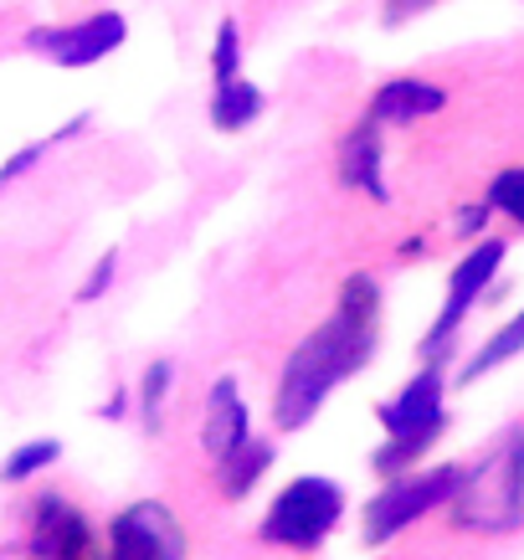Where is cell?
<instances>
[{
    "label": "cell",
    "mask_w": 524,
    "mask_h": 560,
    "mask_svg": "<svg viewBox=\"0 0 524 560\" xmlns=\"http://www.w3.org/2000/svg\"><path fill=\"white\" fill-rule=\"evenodd\" d=\"M375 329H381V283L371 272H350L339 289L335 314L308 329L293 345V355L278 371L272 386V427L278 432H299L319 417V407L335 396L339 381L365 371L375 355Z\"/></svg>",
    "instance_id": "obj_1"
},
{
    "label": "cell",
    "mask_w": 524,
    "mask_h": 560,
    "mask_svg": "<svg viewBox=\"0 0 524 560\" xmlns=\"http://www.w3.org/2000/svg\"><path fill=\"white\" fill-rule=\"evenodd\" d=\"M463 483V463H442V468H406L396 478H381V489L360 504V545L381 550L401 529H411L427 514L447 510V499Z\"/></svg>",
    "instance_id": "obj_3"
},
{
    "label": "cell",
    "mask_w": 524,
    "mask_h": 560,
    "mask_svg": "<svg viewBox=\"0 0 524 560\" xmlns=\"http://www.w3.org/2000/svg\"><path fill=\"white\" fill-rule=\"evenodd\" d=\"M78 129H88V119H72V124H62V129H57V135H47V139H42V144H26V150H21V154H11V160L0 165V186H11V180H21V175L32 171V165H36V160H42V154L51 150V144H62V139H72V135H78Z\"/></svg>",
    "instance_id": "obj_20"
},
{
    "label": "cell",
    "mask_w": 524,
    "mask_h": 560,
    "mask_svg": "<svg viewBox=\"0 0 524 560\" xmlns=\"http://www.w3.org/2000/svg\"><path fill=\"white\" fill-rule=\"evenodd\" d=\"M484 201H489L499 217L514 221V226H524V165L493 175V180H489V196H484Z\"/></svg>",
    "instance_id": "obj_18"
},
{
    "label": "cell",
    "mask_w": 524,
    "mask_h": 560,
    "mask_svg": "<svg viewBox=\"0 0 524 560\" xmlns=\"http://www.w3.org/2000/svg\"><path fill=\"white\" fill-rule=\"evenodd\" d=\"M345 520V489L324 474H304L288 478L278 499L268 504L263 525H257V540L272 545V550H293V556H314L329 535Z\"/></svg>",
    "instance_id": "obj_4"
},
{
    "label": "cell",
    "mask_w": 524,
    "mask_h": 560,
    "mask_svg": "<svg viewBox=\"0 0 524 560\" xmlns=\"http://www.w3.org/2000/svg\"><path fill=\"white\" fill-rule=\"evenodd\" d=\"M422 5H432V0H386V21H406L411 11H422Z\"/></svg>",
    "instance_id": "obj_24"
},
{
    "label": "cell",
    "mask_w": 524,
    "mask_h": 560,
    "mask_svg": "<svg viewBox=\"0 0 524 560\" xmlns=\"http://www.w3.org/2000/svg\"><path fill=\"white\" fill-rule=\"evenodd\" d=\"M514 355H524V308L504 324V329H493L489 340H484V345L474 350V355L463 360V371H457V381H463V386H474L478 375L499 371V365H509Z\"/></svg>",
    "instance_id": "obj_15"
},
{
    "label": "cell",
    "mask_w": 524,
    "mask_h": 560,
    "mask_svg": "<svg viewBox=\"0 0 524 560\" xmlns=\"http://www.w3.org/2000/svg\"><path fill=\"white\" fill-rule=\"evenodd\" d=\"M447 108V88L427 83V78H391V83L375 88L371 98V114L365 119L375 124H417V119H432Z\"/></svg>",
    "instance_id": "obj_12"
},
{
    "label": "cell",
    "mask_w": 524,
    "mask_h": 560,
    "mask_svg": "<svg viewBox=\"0 0 524 560\" xmlns=\"http://www.w3.org/2000/svg\"><path fill=\"white\" fill-rule=\"evenodd\" d=\"M170 386H175V365H170V360H150L144 375H139V427H144V432H160V427H165Z\"/></svg>",
    "instance_id": "obj_16"
},
{
    "label": "cell",
    "mask_w": 524,
    "mask_h": 560,
    "mask_svg": "<svg viewBox=\"0 0 524 560\" xmlns=\"http://www.w3.org/2000/svg\"><path fill=\"white\" fill-rule=\"evenodd\" d=\"M114 278H119V253H103L93 262V272L83 278V289H78V304H98L103 293L114 289Z\"/></svg>",
    "instance_id": "obj_21"
},
{
    "label": "cell",
    "mask_w": 524,
    "mask_h": 560,
    "mask_svg": "<svg viewBox=\"0 0 524 560\" xmlns=\"http://www.w3.org/2000/svg\"><path fill=\"white\" fill-rule=\"evenodd\" d=\"M509 257V247L499 237H478L468 253H463V262H453V272H447V299H442L438 319H432V329L422 335V365H442V355H447V345H453V335L463 329V319L474 314V304H484V293H489V283L499 278V262Z\"/></svg>",
    "instance_id": "obj_5"
},
{
    "label": "cell",
    "mask_w": 524,
    "mask_h": 560,
    "mask_svg": "<svg viewBox=\"0 0 524 560\" xmlns=\"http://www.w3.org/2000/svg\"><path fill=\"white\" fill-rule=\"evenodd\" d=\"M237 72H242V32H237V21L226 16L217 26V42H211V78L232 83Z\"/></svg>",
    "instance_id": "obj_19"
},
{
    "label": "cell",
    "mask_w": 524,
    "mask_h": 560,
    "mask_svg": "<svg viewBox=\"0 0 524 560\" xmlns=\"http://www.w3.org/2000/svg\"><path fill=\"white\" fill-rule=\"evenodd\" d=\"M339 180L360 196L386 206L391 201V186H386V139H381V124L375 119H360L350 135L339 139Z\"/></svg>",
    "instance_id": "obj_10"
},
{
    "label": "cell",
    "mask_w": 524,
    "mask_h": 560,
    "mask_svg": "<svg viewBox=\"0 0 524 560\" xmlns=\"http://www.w3.org/2000/svg\"><path fill=\"white\" fill-rule=\"evenodd\" d=\"M381 432H447V375L442 365H422L391 401L375 407Z\"/></svg>",
    "instance_id": "obj_9"
},
{
    "label": "cell",
    "mask_w": 524,
    "mask_h": 560,
    "mask_svg": "<svg viewBox=\"0 0 524 560\" xmlns=\"http://www.w3.org/2000/svg\"><path fill=\"white\" fill-rule=\"evenodd\" d=\"M124 411H129V390H114V396H108V401L98 407V417H108V422H119Z\"/></svg>",
    "instance_id": "obj_23"
},
{
    "label": "cell",
    "mask_w": 524,
    "mask_h": 560,
    "mask_svg": "<svg viewBox=\"0 0 524 560\" xmlns=\"http://www.w3.org/2000/svg\"><path fill=\"white\" fill-rule=\"evenodd\" d=\"M186 550H190L186 525L170 514V504L139 499V504L114 514L108 545H103L98 560H186Z\"/></svg>",
    "instance_id": "obj_6"
},
{
    "label": "cell",
    "mask_w": 524,
    "mask_h": 560,
    "mask_svg": "<svg viewBox=\"0 0 524 560\" xmlns=\"http://www.w3.org/2000/svg\"><path fill=\"white\" fill-rule=\"evenodd\" d=\"M272 458H278V447H272L268 438H247L242 447H232L226 458H217L211 463V478H217V493L226 499V504H242L247 493L268 478V468H272Z\"/></svg>",
    "instance_id": "obj_13"
},
{
    "label": "cell",
    "mask_w": 524,
    "mask_h": 560,
    "mask_svg": "<svg viewBox=\"0 0 524 560\" xmlns=\"http://www.w3.org/2000/svg\"><path fill=\"white\" fill-rule=\"evenodd\" d=\"M489 211L493 206L484 201V206H463V211H457V237H484V221H489Z\"/></svg>",
    "instance_id": "obj_22"
},
{
    "label": "cell",
    "mask_w": 524,
    "mask_h": 560,
    "mask_svg": "<svg viewBox=\"0 0 524 560\" xmlns=\"http://www.w3.org/2000/svg\"><path fill=\"white\" fill-rule=\"evenodd\" d=\"M124 36H129V26L119 11H93L72 26H36V32H26V47L51 57L57 68H93L108 51L124 47Z\"/></svg>",
    "instance_id": "obj_7"
},
{
    "label": "cell",
    "mask_w": 524,
    "mask_h": 560,
    "mask_svg": "<svg viewBox=\"0 0 524 560\" xmlns=\"http://www.w3.org/2000/svg\"><path fill=\"white\" fill-rule=\"evenodd\" d=\"M263 88L247 83V78H232V83H217L211 93V124H217L221 135H242V129H253L263 119Z\"/></svg>",
    "instance_id": "obj_14"
},
{
    "label": "cell",
    "mask_w": 524,
    "mask_h": 560,
    "mask_svg": "<svg viewBox=\"0 0 524 560\" xmlns=\"http://www.w3.org/2000/svg\"><path fill=\"white\" fill-rule=\"evenodd\" d=\"M98 540L83 510L62 493H42L32 504V560H98Z\"/></svg>",
    "instance_id": "obj_8"
},
{
    "label": "cell",
    "mask_w": 524,
    "mask_h": 560,
    "mask_svg": "<svg viewBox=\"0 0 524 560\" xmlns=\"http://www.w3.org/2000/svg\"><path fill=\"white\" fill-rule=\"evenodd\" d=\"M62 458V442L57 438H36V442H21L11 458L0 463V483H26V478H36L42 468H51V463Z\"/></svg>",
    "instance_id": "obj_17"
},
{
    "label": "cell",
    "mask_w": 524,
    "mask_h": 560,
    "mask_svg": "<svg viewBox=\"0 0 524 560\" xmlns=\"http://www.w3.org/2000/svg\"><path fill=\"white\" fill-rule=\"evenodd\" d=\"M442 514L457 535H484V540L524 529V427L499 432L484 458L463 463V483Z\"/></svg>",
    "instance_id": "obj_2"
},
{
    "label": "cell",
    "mask_w": 524,
    "mask_h": 560,
    "mask_svg": "<svg viewBox=\"0 0 524 560\" xmlns=\"http://www.w3.org/2000/svg\"><path fill=\"white\" fill-rule=\"evenodd\" d=\"M247 438H253V411H247V396L237 390L232 375H221V381H211V390H206V417H201L206 458L211 463L226 458V453L242 447Z\"/></svg>",
    "instance_id": "obj_11"
}]
</instances>
